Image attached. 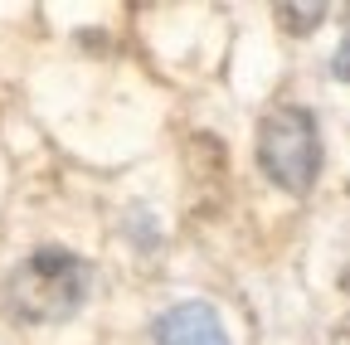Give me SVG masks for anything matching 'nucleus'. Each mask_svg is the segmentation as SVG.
I'll use <instances>...</instances> for the list:
<instances>
[{
    "mask_svg": "<svg viewBox=\"0 0 350 345\" xmlns=\"http://www.w3.org/2000/svg\"><path fill=\"white\" fill-rule=\"evenodd\" d=\"M156 345H229L224 340V326H219L214 307L204 301H185L156 321Z\"/></svg>",
    "mask_w": 350,
    "mask_h": 345,
    "instance_id": "nucleus-3",
    "label": "nucleus"
},
{
    "mask_svg": "<svg viewBox=\"0 0 350 345\" xmlns=\"http://www.w3.org/2000/svg\"><path fill=\"white\" fill-rule=\"evenodd\" d=\"M326 20V5H278V25H287L292 34H306Z\"/></svg>",
    "mask_w": 350,
    "mask_h": 345,
    "instance_id": "nucleus-4",
    "label": "nucleus"
},
{
    "mask_svg": "<svg viewBox=\"0 0 350 345\" xmlns=\"http://www.w3.org/2000/svg\"><path fill=\"white\" fill-rule=\"evenodd\" d=\"M88 292V268L64 248L29 253L5 282V301L20 321H64Z\"/></svg>",
    "mask_w": 350,
    "mask_h": 345,
    "instance_id": "nucleus-1",
    "label": "nucleus"
},
{
    "mask_svg": "<svg viewBox=\"0 0 350 345\" xmlns=\"http://www.w3.org/2000/svg\"><path fill=\"white\" fill-rule=\"evenodd\" d=\"M258 165L273 185L306 195L321 170V141H317V117L306 107H278L258 126Z\"/></svg>",
    "mask_w": 350,
    "mask_h": 345,
    "instance_id": "nucleus-2",
    "label": "nucleus"
},
{
    "mask_svg": "<svg viewBox=\"0 0 350 345\" xmlns=\"http://www.w3.org/2000/svg\"><path fill=\"white\" fill-rule=\"evenodd\" d=\"M336 78H345V83H350V34H345L340 54H336Z\"/></svg>",
    "mask_w": 350,
    "mask_h": 345,
    "instance_id": "nucleus-5",
    "label": "nucleus"
}]
</instances>
